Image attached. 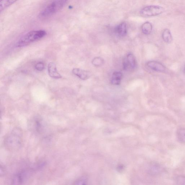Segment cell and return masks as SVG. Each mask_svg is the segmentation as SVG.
Returning a JSON list of instances; mask_svg holds the SVG:
<instances>
[{
    "instance_id": "cell-10",
    "label": "cell",
    "mask_w": 185,
    "mask_h": 185,
    "mask_svg": "<svg viewBox=\"0 0 185 185\" xmlns=\"http://www.w3.org/2000/svg\"><path fill=\"white\" fill-rule=\"evenodd\" d=\"M48 71L51 77L55 79H60L61 75L58 72L56 64L53 62H50L48 65Z\"/></svg>"
},
{
    "instance_id": "cell-7",
    "label": "cell",
    "mask_w": 185,
    "mask_h": 185,
    "mask_svg": "<svg viewBox=\"0 0 185 185\" xmlns=\"http://www.w3.org/2000/svg\"><path fill=\"white\" fill-rule=\"evenodd\" d=\"M136 66V61L135 56L131 53L128 54L126 59L123 61V68L124 70H127L130 67L132 68H135Z\"/></svg>"
},
{
    "instance_id": "cell-23",
    "label": "cell",
    "mask_w": 185,
    "mask_h": 185,
    "mask_svg": "<svg viewBox=\"0 0 185 185\" xmlns=\"http://www.w3.org/2000/svg\"></svg>"
},
{
    "instance_id": "cell-20",
    "label": "cell",
    "mask_w": 185,
    "mask_h": 185,
    "mask_svg": "<svg viewBox=\"0 0 185 185\" xmlns=\"http://www.w3.org/2000/svg\"><path fill=\"white\" fill-rule=\"evenodd\" d=\"M87 182V179L85 177H82L77 179L75 182V184H84Z\"/></svg>"
},
{
    "instance_id": "cell-15",
    "label": "cell",
    "mask_w": 185,
    "mask_h": 185,
    "mask_svg": "<svg viewBox=\"0 0 185 185\" xmlns=\"http://www.w3.org/2000/svg\"><path fill=\"white\" fill-rule=\"evenodd\" d=\"M17 1L18 0H1L0 2V11H3Z\"/></svg>"
},
{
    "instance_id": "cell-17",
    "label": "cell",
    "mask_w": 185,
    "mask_h": 185,
    "mask_svg": "<svg viewBox=\"0 0 185 185\" xmlns=\"http://www.w3.org/2000/svg\"><path fill=\"white\" fill-rule=\"evenodd\" d=\"M161 170V167L157 164H153L151 165L149 169L150 173L153 175H156L160 173Z\"/></svg>"
},
{
    "instance_id": "cell-3",
    "label": "cell",
    "mask_w": 185,
    "mask_h": 185,
    "mask_svg": "<svg viewBox=\"0 0 185 185\" xmlns=\"http://www.w3.org/2000/svg\"><path fill=\"white\" fill-rule=\"evenodd\" d=\"M68 0H56L48 5L40 13V16L46 17L55 13L62 9Z\"/></svg>"
},
{
    "instance_id": "cell-13",
    "label": "cell",
    "mask_w": 185,
    "mask_h": 185,
    "mask_svg": "<svg viewBox=\"0 0 185 185\" xmlns=\"http://www.w3.org/2000/svg\"><path fill=\"white\" fill-rule=\"evenodd\" d=\"M153 26L151 23L146 22L142 24V33L145 35L150 34L152 31Z\"/></svg>"
},
{
    "instance_id": "cell-22",
    "label": "cell",
    "mask_w": 185,
    "mask_h": 185,
    "mask_svg": "<svg viewBox=\"0 0 185 185\" xmlns=\"http://www.w3.org/2000/svg\"><path fill=\"white\" fill-rule=\"evenodd\" d=\"M124 167L123 165H120L117 167V170L119 172H122L124 170Z\"/></svg>"
},
{
    "instance_id": "cell-1",
    "label": "cell",
    "mask_w": 185,
    "mask_h": 185,
    "mask_svg": "<svg viewBox=\"0 0 185 185\" xmlns=\"http://www.w3.org/2000/svg\"><path fill=\"white\" fill-rule=\"evenodd\" d=\"M22 131L19 128H15L6 137L4 141L5 147L8 150L15 151L22 147Z\"/></svg>"
},
{
    "instance_id": "cell-19",
    "label": "cell",
    "mask_w": 185,
    "mask_h": 185,
    "mask_svg": "<svg viewBox=\"0 0 185 185\" xmlns=\"http://www.w3.org/2000/svg\"><path fill=\"white\" fill-rule=\"evenodd\" d=\"M176 182L177 183V184L185 185V176H179L176 178Z\"/></svg>"
},
{
    "instance_id": "cell-18",
    "label": "cell",
    "mask_w": 185,
    "mask_h": 185,
    "mask_svg": "<svg viewBox=\"0 0 185 185\" xmlns=\"http://www.w3.org/2000/svg\"><path fill=\"white\" fill-rule=\"evenodd\" d=\"M92 63L95 66H100L103 64L104 61L101 57H96L93 59Z\"/></svg>"
},
{
    "instance_id": "cell-14",
    "label": "cell",
    "mask_w": 185,
    "mask_h": 185,
    "mask_svg": "<svg viewBox=\"0 0 185 185\" xmlns=\"http://www.w3.org/2000/svg\"><path fill=\"white\" fill-rule=\"evenodd\" d=\"M162 37L164 41L167 43H170L172 40V37L171 33L169 29L164 30L162 34Z\"/></svg>"
},
{
    "instance_id": "cell-4",
    "label": "cell",
    "mask_w": 185,
    "mask_h": 185,
    "mask_svg": "<svg viewBox=\"0 0 185 185\" xmlns=\"http://www.w3.org/2000/svg\"><path fill=\"white\" fill-rule=\"evenodd\" d=\"M165 11L163 7L158 6H149L141 10L140 13L142 16L150 17L156 16L163 13Z\"/></svg>"
},
{
    "instance_id": "cell-5",
    "label": "cell",
    "mask_w": 185,
    "mask_h": 185,
    "mask_svg": "<svg viewBox=\"0 0 185 185\" xmlns=\"http://www.w3.org/2000/svg\"><path fill=\"white\" fill-rule=\"evenodd\" d=\"M43 119L39 116H35L30 121V127L35 133H42L45 129V124Z\"/></svg>"
},
{
    "instance_id": "cell-8",
    "label": "cell",
    "mask_w": 185,
    "mask_h": 185,
    "mask_svg": "<svg viewBox=\"0 0 185 185\" xmlns=\"http://www.w3.org/2000/svg\"><path fill=\"white\" fill-rule=\"evenodd\" d=\"M72 72L73 74L82 80H87L91 76V73L90 72L81 69L80 68H74L72 70Z\"/></svg>"
},
{
    "instance_id": "cell-11",
    "label": "cell",
    "mask_w": 185,
    "mask_h": 185,
    "mask_svg": "<svg viewBox=\"0 0 185 185\" xmlns=\"http://www.w3.org/2000/svg\"><path fill=\"white\" fill-rule=\"evenodd\" d=\"M114 32L118 36L124 37L127 34V25L125 22L121 23L114 28Z\"/></svg>"
},
{
    "instance_id": "cell-2",
    "label": "cell",
    "mask_w": 185,
    "mask_h": 185,
    "mask_svg": "<svg viewBox=\"0 0 185 185\" xmlns=\"http://www.w3.org/2000/svg\"><path fill=\"white\" fill-rule=\"evenodd\" d=\"M46 34V32L44 30L30 31L20 39L17 42V47H22L26 46L33 42L43 38Z\"/></svg>"
},
{
    "instance_id": "cell-16",
    "label": "cell",
    "mask_w": 185,
    "mask_h": 185,
    "mask_svg": "<svg viewBox=\"0 0 185 185\" xmlns=\"http://www.w3.org/2000/svg\"><path fill=\"white\" fill-rule=\"evenodd\" d=\"M177 137L178 140L180 142L185 144V128H179L177 132Z\"/></svg>"
},
{
    "instance_id": "cell-12",
    "label": "cell",
    "mask_w": 185,
    "mask_h": 185,
    "mask_svg": "<svg viewBox=\"0 0 185 185\" xmlns=\"http://www.w3.org/2000/svg\"><path fill=\"white\" fill-rule=\"evenodd\" d=\"M123 78V74L120 72H115L113 73L111 82L114 85H120Z\"/></svg>"
},
{
    "instance_id": "cell-21",
    "label": "cell",
    "mask_w": 185,
    "mask_h": 185,
    "mask_svg": "<svg viewBox=\"0 0 185 185\" xmlns=\"http://www.w3.org/2000/svg\"><path fill=\"white\" fill-rule=\"evenodd\" d=\"M35 67L36 70H38V71H40L44 70L45 68V66L43 63L39 62L37 63L35 65Z\"/></svg>"
},
{
    "instance_id": "cell-9",
    "label": "cell",
    "mask_w": 185,
    "mask_h": 185,
    "mask_svg": "<svg viewBox=\"0 0 185 185\" xmlns=\"http://www.w3.org/2000/svg\"><path fill=\"white\" fill-rule=\"evenodd\" d=\"M147 66L148 67L155 71L158 72H165L166 67L161 63L154 61H149L147 63Z\"/></svg>"
},
{
    "instance_id": "cell-6",
    "label": "cell",
    "mask_w": 185,
    "mask_h": 185,
    "mask_svg": "<svg viewBox=\"0 0 185 185\" xmlns=\"http://www.w3.org/2000/svg\"><path fill=\"white\" fill-rule=\"evenodd\" d=\"M30 174V171H29L27 170L20 171L13 176L12 181V184L19 185L23 184L28 179Z\"/></svg>"
}]
</instances>
